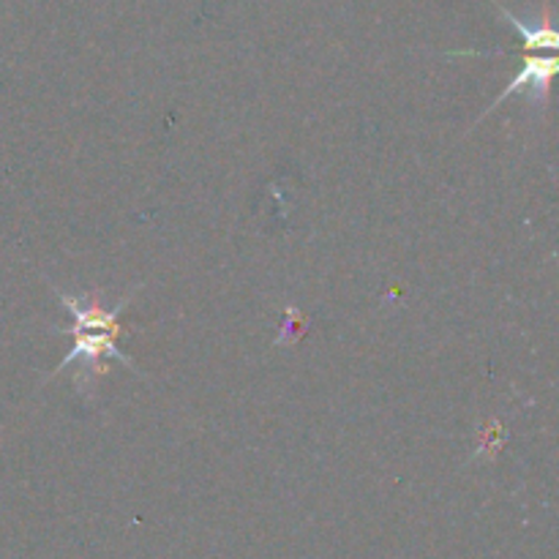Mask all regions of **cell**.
Returning a JSON list of instances; mask_svg holds the SVG:
<instances>
[{
	"label": "cell",
	"mask_w": 559,
	"mask_h": 559,
	"mask_svg": "<svg viewBox=\"0 0 559 559\" xmlns=\"http://www.w3.org/2000/svg\"><path fill=\"white\" fill-rule=\"evenodd\" d=\"M49 287H52V284H49ZM140 287L131 289V293L126 295V298L120 300L115 309H104L102 304H87L85 298H76V295H69V293H63V289L52 287L55 295H58V300L66 306V311L71 314V320H74L69 328H66V331H58V333L60 336H71L74 338V344H71V353L60 360L58 369H55L47 380H55L58 374L69 371L71 366H80L82 377H76V385H85L87 377L107 374L109 358L118 360V364H123L126 369L142 374V371L136 369L134 360H131L129 355L118 347V338H120V333H123L120 314H123L126 306L131 304V298H134V293Z\"/></svg>",
	"instance_id": "6da1fadb"
},
{
	"label": "cell",
	"mask_w": 559,
	"mask_h": 559,
	"mask_svg": "<svg viewBox=\"0 0 559 559\" xmlns=\"http://www.w3.org/2000/svg\"><path fill=\"white\" fill-rule=\"evenodd\" d=\"M557 55L555 52H524V63H522V71H519L516 76L511 80V85L506 87V91L500 93V96L491 102V107L486 109L484 115H489L491 109L500 107L506 98H511L513 93H527L533 102H546V96H549V87H551V80H555L557 74Z\"/></svg>",
	"instance_id": "7a4b0ae2"
}]
</instances>
